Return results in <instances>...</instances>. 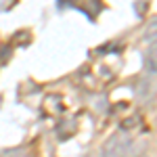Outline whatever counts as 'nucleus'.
<instances>
[{
  "mask_svg": "<svg viewBox=\"0 0 157 157\" xmlns=\"http://www.w3.org/2000/svg\"><path fill=\"white\" fill-rule=\"evenodd\" d=\"M130 143H132V138L126 132H117L103 145L101 153H103V157H124V153H126V149H128Z\"/></svg>",
  "mask_w": 157,
  "mask_h": 157,
  "instance_id": "obj_1",
  "label": "nucleus"
},
{
  "mask_svg": "<svg viewBox=\"0 0 157 157\" xmlns=\"http://www.w3.org/2000/svg\"><path fill=\"white\" fill-rule=\"evenodd\" d=\"M145 151H147V143H145V140L130 143V145H128V149H126V153H124V157H140Z\"/></svg>",
  "mask_w": 157,
  "mask_h": 157,
  "instance_id": "obj_2",
  "label": "nucleus"
},
{
  "mask_svg": "<svg viewBox=\"0 0 157 157\" xmlns=\"http://www.w3.org/2000/svg\"><path fill=\"white\" fill-rule=\"evenodd\" d=\"M140 126V117L138 115H134V117H128V120L121 121V132H130V130H134V128H138Z\"/></svg>",
  "mask_w": 157,
  "mask_h": 157,
  "instance_id": "obj_3",
  "label": "nucleus"
},
{
  "mask_svg": "<svg viewBox=\"0 0 157 157\" xmlns=\"http://www.w3.org/2000/svg\"><path fill=\"white\" fill-rule=\"evenodd\" d=\"M0 157H29L27 155V149L23 147H17V149H9V151H2Z\"/></svg>",
  "mask_w": 157,
  "mask_h": 157,
  "instance_id": "obj_4",
  "label": "nucleus"
},
{
  "mask_svg": "<svg viewBox=\"0 0 157 157\" xmlns=\"http://www.w3.org/2000/svg\"><path fill=\"white\" fill-rule=\"evenodd\" d=\"M6 57H9V46H4V48L0 50V61H4Z\"/></svg>",
  "mask_w": 157,
  "mask_h": 157,
  "instance_id": "obj_5",
  "label": "nucleus"
},
{
  "mask_svg": "<svg viewBox=\"0 0 157 157\" xmlns=\"http://www.w3.org/2000/svg\"><path fill=\"white\" fill-rule=\"evenodd\" d=\"M84 157H94V155H92V153H88V155H84Z\"/></svg>",
  "mask_w": 157,
  "mask_h": 157,
  "instance_id": "obj_6",
  "label": "nucleus"
}]
</instances>
